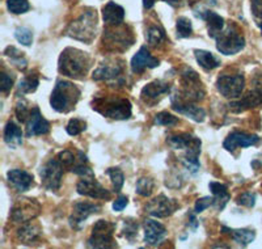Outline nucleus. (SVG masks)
Listing matches in <instances>:
<instances>
[{
  "instance_id": "c756f323",
  "label": "nucleus",
  "mask_w": 262,
  "mask_h": 249,
  "mask_svg": "<svg viewBox=\"0 0 262 249\" xmlns=\"http://www.w3.org/2000/svg\"><path fill=\"white\" fill-rule=\"evenodd\" d=\"M39 235H41V230H39L38 225L25 224L24 227H21V229L18 230L17 236L23 243L30 244L33 243V241H36L39 237Z\"/></svg>"
},
{
  "instance_id": "dca6fc26",
  "label": "nucleus",
  "mask_w": 262,
  "mask_h": 249,
  "mask_svg": "<svg viewBox=\"0 0 262 249\" xmlns=\"http://www.w3.org/2000/svg\"><path fill=\"white\" fill-rule=\"evenodd\" d=\"M39 205L34 199H21L12 210V219L16 222L27 223L34 219L39 214Z\"/></svg>"
},
{
  "instance_id": "6e6552de",
  "label": "nucleus",
  "mask_w": 262,
  "mask_h": 249,
  "mask_svg": "<svg viewBox=\"0 0 262 249\" xmlns=\"http://www.w3.org/2000/svg\"><path fill=\"white\" fill-rule=\"evenodd\" d=\"M167 143L174 150H186L185 159L189 157L190 160H198L201 154V140L198 138L190 134H176L168 137Z\"/></svg>"
},
{
  "instance_id": "f257e3e1",
  "label": "nucleus",
  "mask_w": 262,
  "mask_h": 249,
  "mask_svg": "<svg viewBox=\"0 0 262 249\" xmlns=\"http://www.w3.org/2000/svg\"><path fill=\"white\" fill-rule=\"evenodd\" d=\"M90 67L91 59L88 54L74 48L64 49L58 62V70L60 74L74 79H83Z\"/></svg>"
},
{
  "instance_id": "2f4dec72",
  "label": "nucleus",
  "mask_w": 262,
  "mask_h": 249,
  "mask_svg": "<svg viewBox=\"0 0 262 249\" xmlns=\"http://www.w3.org/2000/svg\"><path fill=\"white\" fill-rule=\"evenodd\" d=\"M4 55L9 56L11 60L17 66L20 70H24L27 67V60L24 58V53H21L20 50L15 48V46H8V48L4 50Z\"/></svg>"
},
{
  "instance_id": "a18cd8bd",
  "label": "nucleus",
  "mask_w": 262,
  "mask_h": 249,
  "mask_svg": "<svg viewBox=\"0 0 262 249\" xmlns=\"http://www.w3.org/2000/svg\"><path fill=\"white\" fill-rule=\"evenodd\" d=\"M238 205L245 206V208H253L256 203V196L253 193H243L242 196H238L236 199Z\"/></svg>"
},
{
  "instance_id": "09e8293b",
  "label": "nucleus",
  "mask_w": 262,
  "mask_h": 249,
  "mask_svg": "<svg viewBox=\"0 0 262 249\" xmlns=\"http://www.w3.org/2000/svg\"><path fill=\"white\" fill-rule=\"evenodd\" d=\"M0 89H2V92H8L9 89L12 88L13 86V79L11 76L6 74V72H2V76H0Z\"/></svg>"
},
{
  "instance_id": "9b49d317",
  "label": "nucleus",
  "mask_w": 262,
  "mask_h": 249,
  "mask_svg": "<svg viewBox=\"0 0 262 249\" xmlns=\"http://www.w3.org/2000/svg\"><path fill=\"white\" fill-rule=\"evenodd\" d=\"M182 80H184V96L180 97L185 101H200L205 96L202 83L195 71L191 69H186L182 72ZM179 97V96H177Z\"/></svg>"
},
{
  "instance_id": "e433bc0d",
  "label": "nucleus",
  "mask_w": 262,
  "mask_h": 249,
  "mask_svg": "<svg viewBox=\"0 0 262 249\" xmlns=\"http://www.w3.org/2000/svg\"><path fill=\"white\" fill-rule=\"evenodd\" d=\"M177 29V37L179 38H186L191 34L193 32V27H191V21L186 17H180L177 20L176 24Z\"/></svg>"
},
{
  "instance_id": "ea45409f",
  "label": "nucleus",
  "mask_w": 262,
  "mask_h": 249,
  "mask_svg": "<svg viewBox=\"0 0 262 249\" xmlns=\"http://www.w3.org/2000/svg\"><path fill=\"white\" fill-rule=\"evenodd\" d=\"M15 37L21 45H24V46H30L33 42V33L29 28L21 27L17 28L15 30Z\"/></svg>"
},
{
  "instance_id": "72a5a7b5",
  "label": "nucleus",
  "mask_w": 262,
  "mask_h": 249,
  "mask_svg": "<svg viewBox=\"0 0 262 249\" xmlns=\"http://www.w3.org/2000/svg\"><path fill=\"white\" fill-rule=\"evenodd\" d=\"M39 80L36 75H29V76L24 77L18 84V92L21 93H32L34 92L38 87Z\"/></svg>"
},
{
  "instance_id": "a19ab883",
  "label": "nucleus",
  "mask_w": 262,
  "mask_h": 249,
  "mask_svg": "<svg viewBox=\"0 0 262 249\" xmlns=\"http://www.w3.org/2000/svg\"><path fill=\"white\" fill-rule=\"evenodd\" d=\"M147 39H148V42L151 45L161 44L165 39V33H164V30L161 28L152 27L147 32Z\"/></svg>"
},
{
  "instance_id": "0eeeda50",
  "label": "nucleus",
  "mask_w": 262,
  "mask_h": 249,
  "mask_svg": "<svg viewBox=\"0 0 262 249\" xmlns=\"http://www.w3.org/2000/svg\"><path fill=\"white\" fill-rule=\"evenodd\" d=\"M116 230V224L107 220H98L93 225L92 235L88 239L86 245L90 248H117L114 243L113 234Z\"/></svg>"
},
{
  "instance_id": "412c9836",
  "label": "nucleus",
  "mask_w": 262,
  "mask_h": 249,
  "mask_svg": "<svg viewBox=\"0 0 262 249\" xmlns=\"http://www.w3.org/2000/svg\"><path fill=\"white\" fill-rule=\"evenodd\" d=\"M159 65H160V60L158 58H154L144 46L140 48V50L131 59V70L135 74H140L146 69H155Z\"/></svg>"
},
{
  "instance_id": "4c0bfd02",
  "label": "nucleus",
  "mask_w": 262,
  "mask_h": 249,
  "mask_svg": "<svg viewBox=\"0 0 262 249\" xmlns=\"http://www.w3.org/2000/svg\"><path fill=\"white\" fill-rule=\"evenodd\" d=\"M154 123L160 125V126H174V125L179 123V118L172 116V114L168 112H161L155 116Z\"/></svg>"
},
{
  "instance_id": "1a4fd4ad",
  "label": "nucleus",
  "mask_w": 262,
  "mask_h": 249,
  "mask_svg": "<svg viewBox=\"0 0 262 249\" xmlns=\"http://www.w3.org/2000/svg\"><path fill=\"white\" fill-rule=\"evenodd\" d=\"M42 185L48 190L57 192L62 184L63 164L58 159H50L48 163L39 169Z\"/></svg>"
},
{
  "instance_id": "2eb2a0df",
  "label": "nucleus",
  "mask_w": 262,
  "mask_h": 249,
  "mask_svg": "<svg viewBox=\"0 0 262 249\" xmlns=\"http://www.w3.org/2000/svg\"><path fill=\"white\" fill-rule=\"evenodd\" d=\"M101 208L95 203H90V202H78L74 205V210H72L71 217H70V224L72 229L80 230L83 223L91 217L92 214L100 213Z\"/></svg>"
},
{
  "instance_id": "b1692460",
  "label": "nucleus",
  "mask_w": 262,
  "mask_h": 249,
  "mask_svg": "<svg viewBox=\"0 0 262 249\" xmlns=\"http://www.w3.org/2000/svg\"><path fill=\"white\" fill-rule=\"evenodd\" d=\"M9 184L12 185L17 192H27L33 185V176L23 169H12L7 173Z\"/></svg>"
},
{
  "instance_id": "37998d69",
  "label": "nucleus",
  "mask_w": 262,
  "mask_h": 249,
  "mask_svg": "<svg viewBox=\"0 0 262 249\" xmlns=\"http://www.w3.org/2000/svg\"><path fill=\"white\" fill-rule=\"evenodd\" d=\"M30 114H32V110L27 107L25 102L17 104V107H16V116H17V118L20 119L21 122H28Z\"/></svg>"
},
{
  "instance_id": "c85d7f7f",
  "label": "nucleus",
  "mask_w": 262,
  "mask_h": 249,
  "mask_svg": "<svg viewBox=\"0 0 262 249\" xmlns=\"http://www.w3.org/2000/svg\"><path fill=\"white\" fill-rule=\"evenodd\" d=\"M195 59L198 62V65L202 67L206 71H211V70L216 69L221 66V60L217 59L216 56H214V54L210 53V51L206 50H195Z\"/></svg>"
},
{
  "instance_id": "cd10ccee",
  "label": "nucleus",
  "mask_w": 262,
  "mask_h": 249,
  "mask_svg": "<svg viewBox=\"0 0 262 249\" xmlns=\"http://www.w3.org/2000/svg\"><path fill=\"white\" fill-rule=\"evenodd\" d=\"M4 142L9 147H13V149L23 143V131H21L20 126L16 125L15 122L9 121L6 125V129H4Z\"/></svg>"
},
{
  "instance_id": "39448f33",
  "label": "nucleus",
  "mask_w": 262,
  "mask_h": 249,
  "mask_svg": "<svg viewBox=\"0 0 262 249\" xmlns=\"http://www.w3.org/2000/svg\"><path fill=\"white\" fill-rule=\"evenodd\" d=\"M216 49L224 55H233L242 51L245 46V38L235 25H229L226 30H222L216 37Z\"/></svg>"
},
{
  "instance_id": "4be33fe9",
  "label": "nucleus",
  "mask_w": 262,
  "mask_h": 249,
  "mask_svg": "<svg viewBox=\"0 0 262 249\" xmlns=\"http://www.w3.org/2000/svg\"><path fill=\"white\" fill-rule=\"evenodd\" d=\"M123 70L122 62L118 59H112V60H106L105 63H101V65L98 66L97 69L95 70L93 72L92 77L93 80H111V79H114L118 75H121Z\"/></svg>"
},
{
  "instance_id": "603ef678",
  "label": "nucleus",
  "mask_w": 262,
  "mask_h": 249,
  "mask_svg": "<svg viewBox=\"0 0 262 249\" xmlns=\"http://www.w3.org/2000/svg\"><path fill=\"white\" fill-rule=\"evenodd\" d=\"M258 27H259V29H261V33H262V24L258 25Z\"/></svg>"
},
{
  "instance_id": "f03ea898",
  "label": "nucleus",
  "mask_w": 262,
  "mask_h": 249,
  "mask_svg": "<svg viewBox=\"0 0 262 249\" xmlns=\"http://www.w3.org/2000/svg\"><path fill=\"white\" fill-rule=\"evenodd\" d=\"M80 98V89L75 84L66 80L57 81V86L54 87L53 93L50 97V105L54 110L59 113H69L75 109V105L78 104Z\"/></svg>"
},
{
  "instance_id": "20e7f679",
  "label": "nucleus",
  "mask_w": 262,
  "mask_h": 249,
  "mask_svg": "<svg viewBox=\"0 0 262 249\" xmlns=\"http://www.w3.org/2000/svg\"><path fill=\"white\" fill-rule=\"evenodd\" d=\"M134 44V36L127 27L119 25H109L104 32V45L107 50L125 51Z\"/></svg>"
},
{
  "instance_id": "c9c22d12",
  "label": "nucleus",
  "mask_w": 262,
  "mask_h": 249,
  "mask_svg": "<svg viewBox=\"0 0 262 249\" xmlns=\"http://www.w3.org/2000/svg\"><path fill=\"white\" fill-rule=\"evenodd\" d=\"M7 8L13 15H21L28 12L30 6L28 0H7Z\"/></svg>"
},
{
  "instance_id": "7ed1b4c3",
  "label": "nucleus",
  "mask_w": 262,
  "mask_h": 249,
  "mask_svg": "<svg viewBox=\"0 0 262 249\" xmlns=\"http://www.w3.org/2000/svg\"><path fill=\"white\" fill-rule=\"evenodd\" d=\"M96 28H97V16L93 11L84 12L78 20H75L70 25L67 34L75 39L83 42H91L96 36Z\"/></svg>"
},
{
  "instance_id": "3c124183",
  "label": "nucleus",
  "mask_w": 262,
  "mask_h": 249,
  "mask_svg": "<svg viewBox=\"0 0 262 249\" xmlns=\"http://www.w3.org/2000/svg\"><path fill=\"white\" fill-rule=\"evenodd\" d=\"M155 2H156V0H143L144 8H146V9L152 8V7H154V4H155Z\"/></svg>"
},
{
  "instance_id": "58836bf2",
  "label": "nucleus",
  "mask_w": 262,
  "mask_h": 249,
  "mask_svg": "<svg viewBox=\"0 0 262 249\" xmlns=\"http://www.w3.org/2000/svg\"><path fill=\"white\" fill-rule=\"evenodd\" d=\"M85 129H86L85 121H83V119H79V118H72V119H70V122H69V125H67L66 130H67V133H69L70 135L75 137V135H79V134H81L83 131H85Z\"/></svg>"
},
{
  "instance_id": "aec40b11",
  "label": "nucleus",
  "mask_w": 262,
  "mask_h": 249,
  "mask_svg": "<svg viewBox=\"0 0 262 249\" xmlns=\"http://www.w3.org/2000/svg\"><path fill=\"white\" fill-rule=\"evenodd\" d=\"M167 230L161 223L147 219L144 222V241L147 245H159L167 237Z\"/></svg>"
},
{
  "instance_id": "4468645a",
  "label": "nucleus",
  "mask_w": 262,
  "mask_h": 249,
  "mask_svg": "<svg viewBox=\"0 0 262 249\" xmlns=\"http://www.w3.org/2000/svg\"><path fill=\"white\" fill-rule=\"evenodd\" d=\"M76 190L80 196L91 197L96 199H104L109 201L112 198V193L105 189L100 182L95 180V177H84V180L79 181Z\"/></svg>"
},
{
  "instance_id": "a211bd4d",
  "label": "nucleus",
  "mask_w": 262,
  "mask_h": 249,
  "mask_svg": "<svg viewBox=\"0 0 262 249\" xmlns=\"http://www.w3.org/2000/svg\"><path fill=\"white\" fill-rule=\"evenodd\" d=\"M172 109L189 117L195 122H203L206 117V112L202 108L195 107V105L191 104L190 101L181 100L180 97H172Z\"/></svg>"
},
{
  "instance_id": "473e14b6",
  "label": "nucleus",
  "mask_w": 262,
  "mask_h": 249,
  "mask_svg": "<svg viewBox=\"0 0 262 249\" xmlns=\"http://www.w3.org/2000/svg\"><path fill=\"white\" fill-rule=\"evenodd\" d=\"M155 188V181L149 177H142L137 182V193L142 197H149Z\"/></svg>"
},
{
  "instance_id": "de8ad7c7",
  "label": "nucleus",
  "mask_w": 262,
  "mask_h": 249,
  "mask_svg": "<svg viewBox=\"0 0 262 249\" xmlns=\"http://www.w3.org/2000/svg\"><path fill=\"white\" fill-rule=\"evenodd\" d=\"M252 12H253L254 18L257 24H262V0H253L252 2Z\"/></svg>"
},
{
  "instance_id": "c03bdc74",
  "label": "nucleus",
  "mask_w": 262,
  "mask_h": 249,
  "mask_svg": "<svg viewBox=\"0 0 262 249\" xmlns=\"http://www.w3.org/2000/svg\"><path fill=\"white\" fill-rule=\"evenodd\" d=\"M211 205H214V198H211V197H203V198H200L195 202L194 211H195L196 214H201Z\"/></svg>"
},
{
  "instance_id": "ddd939ff",
  "label": "nucleus",
  "mask_w": 262,
  "mask_h": 249,
  "mask_svg": "<svg viewBox=\"0 0 262 249\" xmlns=\"http://www.w3.org/2000/svg\"><path fill=\"white\" fill-rule=\"evenodd\" d=\"M179 208L180 203L176 199H170L167 196L160 194V196H158L147 203L146 210L151 217L167 218L170 217Z\"/></svg>"
},
{
  "instance_id": "9d476101",
  "label": "nucleus",
  "mask_w": 262,
  "mask_h": 249,
  "mask_svg": "<svg viewBox=\"0 0 262 249\" xmlns=\"http://www.w3.org/2000/svg\"><path fill=\"white\" fill-rule=\"evenodd\" d=\"M245 87V79L242 74L222 75L217 77L216 89L226 98H237L242 96Z\"/></svg>"
},
{
  "instance_id": "79ce46f5",
  "label": "nucleus",
  "mask_w": 262,
  "mask_h": 249,
  "mask_svg": "<svg viewBox=\"0 0 262 249\" xmlns=\"http://www.w3.org/2000/svg\"><path fill=\"white\" fill-rule=\"evenodd\" d=\"M138 223L133 220H125V229H123V235L127 237L128 240L133 241L135 236L138 235Z\"/></svg>"
},
{
  "instance_id": "f3484780",
  "label": "nucleus",
  "mask_w": 262,
  "mask_h": 249,
  "mask_svg": "<svg viewBox=\"0 0 262 249\" xmlns=\"http://www.w3.org/2000/svg\"><path fill=\"white\" fill-rule=\"evenodd\" d=\"M259 142V138L257 135H252V134L242 133V131H233L226 138L223 143V147L227 151L232 152L233 150L237 147H249V146H254Z\"/></svg>"
},
{
  "instance_id": "6ab92c4d",
  "label": "nucleus",
  "mask_w": 262,
  "mask_h": 249,
  "mask_svg": "<svg viewBox=\"0 0 262 249\" xmlns=\"http://www.w3.org/2000/svg\"><path fill=\"white\" fill-rule=\"evenodd\" d=\"M50 131V123L42 117L38 108H33L32 114L27 122V137L43 135Z\"/></svg>"
},
{
  "instance_id": "5701e85b",
  "label": "nucleus",
  "mask_w": 262,
  "mask_h": 249,
  "mask_svg": "<svg viewBox=\"0 0 262 249\" xmlns=\"http://www.w3.org/2000/svg\"><path fill=\"white\" fill-rule=\"evenodd\" d=\"M170 92V86L168 83H164L161 80H155L152 83L147 84L143 89H142V100L152 104V102H156L158 98H160L163 95H167Z\"/></svg>"
},
{
  "instance_id": "393cba45",
  "label": "nucleus",
  "mask_w": 262,
  "mask_h": 249,
  "mask_svg": "<svg viewBox=\"0 0 262 249\" xmlns=\"http://www.w3.org/2000/svg\"><path fill=\"white\" fill-rule=\"evenodd\" d=\"M102 18L107 25H119L125 18V9L114 2H109L102 8Z\"/></svg>"
},
{
  "instance_id": "8fccbe9b",
  "label": "nucleus",
  "mask_w": 262,
  "mask_h": 249,
  "mask_svg": "<svg viewBox=\"0 0 262 249\" xmlns=\"http://www.w3.org/2000/svg\"><path fill=\"white\" fill-rule=\"evenodd\" d=\"M127 203H128L127 197L121 196V197H119V198H117L116 201L113 202V210L114 211H122L123 209H125L126 206H127Z\"/></svg>"
},
{
  "instance_id": "f8f14e48",
  "label": "nucleus",
  "mask_w": 262,
  "mask_h": 249,
  "mask_svg": "<svg viewBox=\"0 0 262 249\" xmlns=\"http://www.w3.org/2000/svg\"><path fill=\"white\" fill-rule=\"evenodd\" d=\"M253 86V89L248 95H245L242 100L233 101V102L229 104L231 110H233L236 113H240L262 104V75H257L254 77Z\"/></svg>"
},
{
  "instance_id": "49530a36",
  "label": "nucleus",
  "mask_w": 262,
  "mask_h": 249,
  "mask_svg": "<svg viewBox=\"0 0 262 249\" xmlns=\"http://www.w3.org/2000/svg\"><path fill=\"white\" fill-rule=\"evenodd\" d=\"M58 160L63 164V167H72L76 159L71 151H63L58 155Z\"/></svg>"
},
{
  "instance_id": "a878e982",
  "label": "nucleus",
  "mask_w": 262,
  "mask_h": 249,
  "mask_svg": "<svg viewBox=\"0 0 262 249\" xmlns=\"http://www.w3.org/2000/svg\"><path fill=\"white\" fill-rule=\"evenodd\" d=\"M201 18H203L207 23L209 34L212 38H215L224 29V18L221 17L217 13L212 12V11H206L203 15H201Z\"/></svg>"
},
{
  "instance_id": "f704fd0d",
  "label": "nucleus",
  "mask_w": 262,
  "mask_h": 249,
  "mask_svg": "<svg viewBox=\"0 0 262 249\" xmlns=\"http://www.w3.org/2000/svg\"><path fill=\"white\" fill-rule=\"evenodd\" d=\"M106 175L111 177L114 192L118 193L119 190L122 189L123 182H125V176H123L122 171L119 168H109L106 169Z\"/></svg>"
},
{
  "instance_id": "7c9ffc66",
  "label": "nucleus",
  "mask_w": 262,
  "mask_h": 249,
  "mask_svg": "<svg viewBox=\"0 0 262 249\" xmlns=\"http://www.w3.org/2000/svg\"><path fill=\"white\" fill-rule=\"evenodd\" d=\"M223 230H227L224 227ZM228 234L233 237V240L236 241L237 244L243 246H247L248 244L252 243L254 240V237H256V234L254 231L252 230H247V229H243V230H227Z\"/></svg>"
},
{
  "instance_id": "bb28decb",
  "label": "nucleus",
  "mask_w": 262,
  "mask_h": 249,
  "mask_svg": "<svg viewBox=\"0 0 262 249\" xmlns=\"http://www.w3.org/2000/svg\"><path fill=\"white\" fill-rule=\"evenodd\" d=\"M210 190L214 196V205L217 210H223L227 202L229 201L231 196L228 193V189L224 184L221 182H210Z\"/></svg>"
},
{
  "instance_id": "423d86ee",
  "label": "nucleus",
  "mask_w": 262,
  "mask_h": 249,
  "mask_svg": "<svg viewBox=\"0 0 262 249\" xmlns=\"http://www.w3.org/2000/svg\"><path fill=\"white\" fill-rule=\"evenodd\" d=\"M93 109L113 119H127L131 117V104L126 98H104L96 101Z\"/></svg>"
}]
</instances>
